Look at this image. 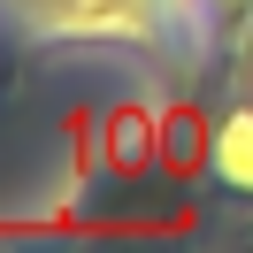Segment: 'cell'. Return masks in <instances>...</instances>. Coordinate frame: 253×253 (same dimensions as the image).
Wrapping results in <instances>:
<instances>
[{
    "label": "cell",
    "instance_id": "obj_1",
    "mask_svg": "<svg viewBox=\"0 0 253 253\" xmlns=\"http://www.w3.org/2000/svg\"><path fill=\"white\" fill-rule=\"evenodd\" d=\"M215 161H222V176H230V184L253 192V115H238V123L215 130Z\"/></svg>",
    "mask_w": 253,
    "mask_h": 253
}]
</instances>
